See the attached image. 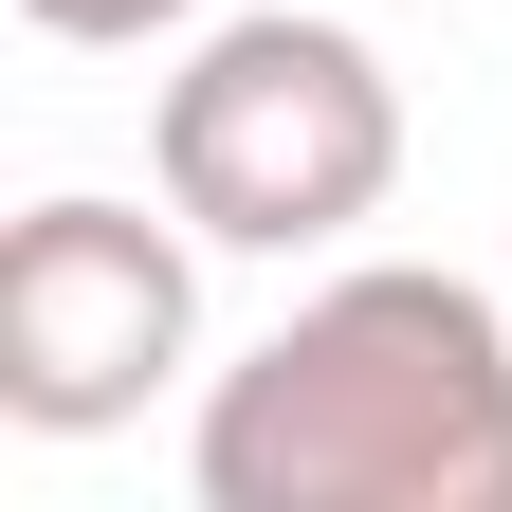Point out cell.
Returning a JSON list of instances; mask_svg holds the SVG:
<instances>
[{
  "mask_svg": "<svg viewBox=\"0 0 512 512\" xmlns=\"http://www.w3.org/2000/svg\"><path fill=\"white\" fill-rule=\"evenodd\" d=\"M37 37H74V55H165V37H202L220 0H19Z\"/></svg>",
  "mask_w": 512,
  "mask_h": 512,
  "instance_id": "obj_4",
  "label": "cell"
},
{
  "mask_svg": "<svg viewBox=\"0 0 512 512\" xmlns=\"http://www.w3.org/2000/svg\"><path fill=\"white\" fill-rule=\"evenodd\" d=\"M202 256L220 238L165 183L147 202H92V183L19 202V238H0V421L19 439H128L202 366Z\"/></svg>",
  "mask_w": 512,
  "mask_h": 512,
  "instance_id": "obj_3",
  "label": "cell"
},
{
  "mask_svg": "<svg viewBox=\"0 0 512 512\" xmlns=\"http://www.w3.org/2000/svg\"><path fill=\"white\" fill-rule=\"evenodd\" d=\"M202 512H512V293L439 256L311 275L183 421Z\"/></svg>",
  "mask_w": 512,
  "mask_h": 512,
  "instance_id": "obj_1",
  "label": "cell"
},
{
  "mask_svg": "<svg viewBox=\"0 0 512 512\" xmlns=\"http://www.w3.org/2000/svg\"><path fill=\"white\" fill-rule=\"evenodd\" d=\"M147 183L220 256H348L403 202V74L330 0H220L202 37H165L147 92Z\"/></svg>",
  "mask_w": 512,
  "mask_h": 512,
  "instance_id": "obj_2",
  "label": "cell"
}]
</instances>
